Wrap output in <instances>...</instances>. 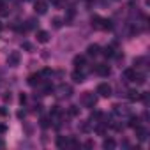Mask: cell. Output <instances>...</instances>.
<instances>
[{
    "label": "cell",
    "mask_w": 150,
    "mask_h": 150,
    "mask_svg": "<svg viewBox=\"0 0 150 150\" xmlns=\"http://www.w3.org/2000/svg\"><path fill=\"white\" fill-rule=\"evenodd\" d=\"M132 81H134L136 85H145V81H146V76H145L143 72H138V71H136V74H134Z\"/></svg>",
    "instance_id": "obj_14"
},
{
    "label": "cell",
    "mask_w": 150,
    "mask_h": 150,
    "mask_svg": "<svg viewBox=\"0 0 150 150\" xmlns=\"http://www.w3.org/2000/svg\"><path fill=\"white\" fill-rule=\"evenodd\" d=\"M113 108H115L113 111H115L117 115H120V117H129V115H131V110H129L127 106H118V104H117V106H113Z\"/></svg>",
    "instance_id": "obj_10"
},
{
    "label": "cell",
    "mask_w": 150,
    "mask_h": 150,
    "mask_svg": "<svg viewBox=\"0 0 150 150\" xmlns=\"http://www.w3.org/2000/svg\"><path fill=\"white\" fill-rule=\"evenodd\" d=\"M134 131H136V136H138V139H141V141H145V139L148 138V131H146L145 127H141V125H138V127H134Z\"/></svg>",
    "instance_id": "obj_11"
},
{
    "label": "cell",
    "mask_w": 150,
    "mask_h": 150,
    "mask_svg": "<svg viewBox=\"0 0 150 150\" xmlns=\"http://www.w3.org/2000/svg\"><path fill=\"white\" fill-rule=\"evenodd\" d=\"M34 11H35L37 14H46V11H48V2H46V0H35Z\"/></svg>",
    "instance_id": "obj_5"
},
{
    "label": "cell",
    "mask_w": 150,
    "mask_h": 150,
    "mask_svg": "<svg viewBox=\"0 0 150 150\" xmlns=\"http://www.w3.org/2000/svg\"><path fill=\"white\" fill-rule=\"evenodd\" d=\"M97 94L103 96V97H110V96L113 94V88H111V85H108V83H101V85L97 87Z\"/></svg>",
    "instance_id": "obj_3"
},
{
    "label": "cell",
    "mask_w": 150,
    "mask_h": 150,
    "mask_svg": "<svg viewBox=\"0 0 150 150\" xmlns=\"http://www.w3.org/2000/svg\"><path fill=\"white\" fill-rule=\"evenodd\" d=\"M71 78H72V81H76V83H83L85 81V74L81 71H74L71 74Z\"/></svg>",
    "instance_id": "obj_13"
},
{
    "label": "cell",
    "mask_w": 150,
    "mask_h": 150,
    "mask_svg": "<svg viewBox=\"0 0 150 150\" xmlns=\"http://www.w3.org/2000/svg\"><path fill=\"white\" fill-rule=\"evenodd\" d=\"M64 23H62V18H53V27L55 28H60Z\"/></svg>",
    "instance_id": "obj_25"
},
{
    "label": "cell",
    "mask_w": 150,
    "mask_h": 150,
    "mask_svg": "<svg viewBox=\"0 0 150 150\" xmlns=\"http://www.w3.org/2000/svg\"><path fill=\"white\" fill-rule=\"evenodd\" d=\"M139 122H141V120H139V117H129V122H127V125L134 129V127H138V125H139Z\"/></svg>",
    "instance_id": "obj_19"
},
{
    "label": "cell",
    "mask_w": 150,
    "mask_h": 150,
    "mask_svg": "<svg viewBox=\"0 0 150 150\" xmlns=\"http://www.w3.org/2000/svg\"><path fill=\"white\" fill-rule=\"evenodd\" d=\"M0 32H2V21H0Z\"/></svg>",
    "instance_id": "obj_39"
},
{
    "label": "cell",
    "mask_w": 150,
    "mask_h": 150,
    "mask_svg": "<svg viewBox=\"0 0 150 150\" xmlns=\"http://www.w3.org/2000/svg\"><path fill=\"white\" fill-rule=\"evenodd\" d=\"M139 92L138 90H129L127 92V97H129V101H132V103H136V101H139Z\"/></svg>",
    "instance_id": "obj_17"
},
{
    "label": "cell",
    "mask_w": 150,
    "mask_h": 150,
    "mask_svg": "<svg viewBox=\"0 0 150 150\" xmlns=\"http://www.w3.org/2000/svg\"><path fill=\"white\" fill-rule=\"evenodd\" d=\"M103 148H106V150H113V148H115V141H113L111 138L104 139V141H103Z\"/></svg>",
    "instance_id": "obj_20"
},
{
    "label": "cell",
    "mask_w": 150,
    "mask_h": 150,
    "mask_svg": "<svg viewBox=\"0 0 150 150\" xmlns=\"http://www.w3.org/2000/svg\"><path fill=\"white\" fill-rule=\"evenodd\" d=\"M72 64H74V67H76V69H83L87 65L85 55H76V57H74V60H72Z\"/></svg>",
    "instance_id": "obj_7"
},
{
    "label": "cell",
    "mask_w": 150,
    "mask_h": 150,
    "mask_svg": "<svg viewBox=\"0 0 150 150\" xmlns=\"http://www.w3.org/2000/svg\"><path fill=\"white\" fill-rule=\"evenodd\" d=\"M20 103H21V104H25V103H27V96H25V94H21V96H20Z\"/></svg>",
    "instance_id": "obj_32"
},
{
    "label": "cell",
    "mask_w": 150,
    "mask_h": 150,
    "mask_svg": "<svg viewBox=\"0 0 150 150\" xmlns=\"http://www.w3.org/2000/svg\"><path fill=\"white\" fill-rule=\"evenodd\" d=\"M78 113H80L78 106H71V108H69V115H71V117H76Z\"/></svg>",
    "instance_id": "obj_23"
},
{
    "label": "cell",
    "mask_w": 150,
    "mask_h": 150,
    "mask_svg": "<svg viewBox=\"0 0 150 150\" xmlns=\"http://www.w3.org/2000/svg\"><path fill=\"white\" fill-rule=\"evenodd\" d=\"M134 74H136V69H134V67H129V69H125V71H124V78H125L127 81H132Z\"/></svg>",
    "instance_id": "obj_16"
},
{
    "label": "cell",
    "mask_w": 150,
    "mask_h": 150,
    "mask_svg": "<svg viewBox=\"0 0 150 150\" xmlns=\"http://www.w3.org/2000/svg\"><path fill=\"white\" fill-rule=\"evenodd\" d=\"M53 92V85L51 83H44V87H42V96H48V94H51Z\"/></svg>",
    "instance_id": "obj_22"
},
{
    "label": "cell",
    "mask_w": 150,
    "mask_h": 150,
    "mask_svg": "<svg viewBox=\"0 0 150 150\" xmlns=\"http://www.w3.org/2000/svg\"><path fill=\"white\" fill-rule=\"evenodd\" d=\"M2 146H4V141H2V139H0V148H2Z\"/></svg>",
    "instance_id": "obj_38"
},
{
    "label": "cell",
    "mask_w": 150,
    "mask_h": 150,
    "mask_svg": "<svg viewBox=\"0 0 150 150\" xmlns=\"http://www.w3.org/2000/svg\"><path fill=\"white\" fill-rule=\"evenodd\" d=\"M51 2H53V4H57V6H62L64 0H51Z\"/></svg>",
    "instance_id": "obj_35"
},
{
    "label": "cell",
    "mask_w": 150,
    "mask_h": 150,
    "mask_svg": "<svg viewBox=\"0 0 150 150\" xmlns=\"http://www.w3.org/2000/svg\"><path fill=\"white\" fill-rule=\"evenodd\" d=\"M48 41H50V34H48L46 30H39V32H37V42L46 44Z\"/></svg>",
    "instance_id": "obj_15"
},
{
    "label": "cell",
    "mask_w": 150,
    "mask_h": 150,
    "mask_svg": "<svg viewBox=\"0 0 150 150\" xmlns=\"http://www.w3.org/2000/svg\"><path fill=\"white\" fill-rule=\"evenodd\" d=\"M9 14V11H7V7L4 6V4H0V16H7Z\"/></svg>",
    "instance_id": "obj_26"
},
{
    "label": "cell",
    "mask_w": 150,
    "mask_h": 150,
    "mask_svg": "<svg viewBox=\"0 0 150 150\" xmlns=\"http://www.w3.org/2000/svg\"><path fill=\"white\" fill-rule=\"evenodd\" d=\"M4 101H6V103H11V101H13V96H11V94H6V96H4Z\"/></svg>",
    "instance_id": "obj_31"
},
{
    "label": "cell",
    "mask_w": 150,
    "mask_h": 150,
    "mask_svg": "<svg viewBox=\"0 0 150 150\" xmlns=\"http://www.w3.org/2000/svg\"><path fill=\"white\" fill-rule=\"evenodd\" d=\"M20 60H21L20 51H11V53H9V57H7V64H9L11 67H16V65L20 64Z\"/></svg>",
    "instance_id": "obj_6"
},
{
    "label": "cell",
    "mask_w": 150,
    "mask_h": 150,
    "mask_svg": "<svg viewBox=\"0 0 150 150\" xmlns=\"http://www.w3.org/2000/svg\"><path fill=\"white\" fill-rule=\"evenodd\" d=\"M18 118H25V111H18Z\"/></svg>",
    "instance_id": "obj_36"
},
{
    "label": "cell",
    "mask_w": 150,
    "mask_h": 150,
    "mask_svg": "<svg viewBox=\"0 0 150 150\" xmlns=\"http://www.w3.org/2000/svg\"><path fill=\"white\" fill-rule=\"evenodd\" d=\"M27 81H28V85H30V87L41 85V83H42V76H41V72H37V74H30Z\"/></svg>",
    "instance_id": "obj_8"
},
{
    "label": "cell",
    "mask_w": 150,
    "mask_h": 150,
    "mask_svg": "<svg viewBox=\"0 0 150 150\" xmlns=\"http://www.w3.org/2000/svg\"><path fill=\"white\" fill-rule=\"evenodd\" d=\"M4 132H7V125L6 124H0V134H4Z\"/></svg>",
    "instance_id": "obj_30"
},
{
    "label": "cell",
    "mask_w": 150,
    "mask_h": 150,
    "mask_svg": "<svg viewBox=\"0 0 150 150\" xmlns=\"http://www.w3.org/2000/svg\"><path fill=\"white\" fill-rule=\"evenodd\" d=\"M57 94H58V97H71V96H72V87L62 83V85H58Z\"/></svg>",
    "instance_id": "obj_1"
},
{
    "label": "cell",
    "mask_w": 150,
    "mask_h": 150,
    "mask_svg": "<svg viewBox=\"0 0 150 150\" xmlns=\"http://www.w3.org/2000/svg\"><path fill=\"white\" fill-rule=\"evenodd\" d=\"M48 125H50V120H48L46 117H44V118H41V127H48Z\"/></svg>",
    "instance_id": "obj_28"
},
{
    "label": "cell",
    "mask_w": 150,
    "mask_h": 150,
    "mask_svg": "<svg viewBox=\"0 0 150 150\" xmlns=\"http://www.w3.org/2000/svg\"><path fill=\"white\" fill-rule=\"evenodd\" d=\"M92 146H94V141H87L85 143V148H92Z\"/></svg>",
    "instance_id": "obj_33"
},
{
    "label": "cell",
    "mask_w": 150,
    "mask_h": 150,
    "mask_svg": "<svg viewBox=\"0 0 150 150\" xmlns=\"http://www.w3.org/2000/svg\"><path fill=\"white\" fill-rule=\"evenodd\" d=\"M0 115H2V117H6V115H7V110H4V108H0Z\"/></svg>",
    "instance_id": "obj_34"
},
{
    "label": "cell",
    "mask_w": 150,
    "mask_h": 150,
    "mask_svg": "<svg viewBox=\"0 0 150 150\" xmlns=\"http://www.w3.org/2000/svg\"><path fill=\"white\" fill-rule=\"evenodd\" d=\"M101 53V46L99 44H90L88 48H87V55L88 57H97Z\"/></svg>",
    "instance_id": "obj_12"
},
{
    "label": "cell",
    "mask_w": 150,
    "mask_h": 150,
    "mask_svg": "<svg viewBox=\"0 0 150 150\" xmlns=\"http://www.w3.org/2000/svg\"><path fill=\"white\" fill-rule=\"evenodd\" d=\"M101 53H103V55H104V57H106V58H111V57H113V55H115V50H113V48H111V46H106V48H104V50H103V51H101Z\"/></svg>",
    "instance_id": "obj_21"
},
{
    "label": "cell",
    "mask_w": 150,
    "mask_h": 150,
    "mask_svg": "<svg viewBox=\"0 0 150 150\" xmlns=\"http://www.w3.org/2000/svg\"><path fill=\"white\" fill-rule=\"evenodd\" d=\"M21 48H23V50H27V51H32V50H34L30 42H23V44H21Z\"/></svg>",
    "instance_id": "obj_27"
},
{
    "label": "cell",
    "mask_w": 150,
    "mask_h": 150,
    "mask_svg": "<svg viewBox=\"0 0 150 150\" xmlns=\"http://www.w3.org/2000/svg\"><path fill=\"white\" fill-rule=\"evenodd\" d=\"M92 27L96 30H104V18L101 16H92Z\"/></svg>",
    "instance_id": "obj_9"
},
{
    "label": "cell",
    "mask_w": 150,
    "mask_h": 150,
    "mask_svg": "<svg viewBox=\"0 0 150 150\" xmlns=\"http://www.w3.org/2000/svg\"><path fill=\"white\" fill-rule=\"evenodd\" d=\"M35 27H37V21H35L34 18H30V20L27 21V30H28V28H35Z\"/></svg>",
    "instance_id": "obj_24"
},
{
    "label": "cell",
    "mask_w": 150,
    "mask_h": 150,
    "mask_svg": "<svg viewBox=\"0 0 150 150\" xmlns=\"http://www.w3.org/2000/svg\"><path fill=\"white\" fill-rule=\"evenodd\" d=\"M6 2H9V0H0V4H6Z\"/></svg>",
    "instance_id": "obj_37"
},
{
    "label": "cell",
    "mask_w": 150,
    "mask_h": 150,
    "mask_svg": "<svg viewBox=\"0 0 150 150\" xmlns=\"http://www.w3.org/2000/svg\"><path fill=\"white\" fill-rule=\"evenodd\" d=\"M67 145H69V139H67L65 136H58V138H57V146H58V148H65Z\"/></svg>",
    "instance_id": "obj_18"
},
{
    "label": "cell",
    "mask_w": 150,
    "mask_h": 150,
    "mask_svg": "<svg viewBox=\"0 0 150 150\" xmlns=\"http://www.w3.org/2000/svg\"><path fill=\"white\" fill-rule=\"evenodd\" d=\"M83 104H85L87 108H94V106L97 104V97H96L92 92H87V94L83 96Z\"/></svg>",
    "instance_id": "obj_4"
},
{
    "label": "cell",
    "mask_w": 150,
    "mask_h": 150,
    "mask_svg": "<svg viewBox=\"0 0 150 150\" xmlns=\"http://www.w3.org/2000/svg\"><path fill=\"white\" fill-rule=\"evenodd\" d=\"M92 71H96L99 76H110V72H111L110 65H106V64H96V67Z\"/></svg>",
    "instance_id": "obj_2"
},
{
    "label": "cell",
    "mask_w": 150,
    "mask_h": 150,
    "mask_svg": "<svg viewBox=\"0 0 150 150\" xmlns=\"http://www.w3.org/2000/svg\"><path fill=\"white\" fill-rule=\"evenodd\" d=\"M80 129H81V131H83V132H87V131H88V129H90V125H88V122H83V124H81V127H80Z\"/></svg>",
    "instance_id": "obj_29"
}]
</instances>
